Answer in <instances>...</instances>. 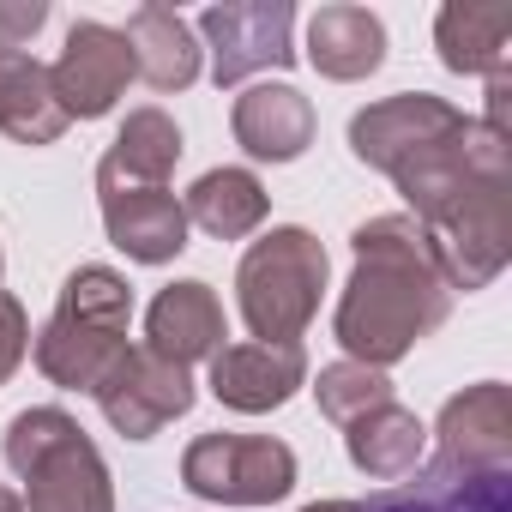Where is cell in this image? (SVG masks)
<instances>
[{"instance_id":"obj_26","label":"cell","mask_w":512,"mask_h":512,"mask_svg":"<svg viewBox=\"0 0 512 512\" xmlns=\"http://www.w3.org/2000/svg\"><path fill=\"white\" fill-rule=\"evenodd\" d=\"M308 512H350V506H338V500H326V506H308Z\"/></svg>"},{"instance_id":"obj_3","label":"cell","mask_w":512,"mask_h":512,"mask_svg":"<svg viewBox=\"0 0 512 512\" xmlns=\"http://www.w3.org/2000/svg\"><path fill=\"white\" fill-rule=\"evenodd\" d=\"M241 320L260 344H296L326 290V253L308 229H272L241 260Z\"/></svg>"},{"instance_id":"obj_4","label":"cell","mask_w":512,"mask_h":512,"mask_svg":"<svg viewBox=\"0 0 512 512\" xmlns=\"http://www.w3.org/2000/svg\"><path fill=\"white\" fill-rule=\"evenodd\" d=\"M7 464L31 482L25 512H109V470L61 410H25L7 434Z\"/></svg>"},{"instance_id":"obj_2","label":"cell","mask_w":512,"mask_h":512,"mask_svg":"<svg viewBox=\"0 0 512 512\" xmlns=\"http://www.w3.org/2000/svg\"><path fill=\"white\" fill-rule=\"evenodd\" d=\"M127 314H133V296L115 272H103V266L73 272L49 332L37 338V368L55 386H73V392L97 386L103 368L127 350Z\"/></svg>"},{"instance_id":"obj_14","label":"cell","mask_w":512,"mask_h":512,"mask_svg":"<svg viewBox=\"0 0 512 512\" xmlns=\"http://www.w3.org/2000/svg\"><path fill=\"white\" fill-rule=\"evenodd\" d=\"M350 512H506V470H452L434 464L410 488H386Z\"/></svg>"},{"instance_id":"obj_22","label":"cell","mask_w":512,"mask_h":512,"mask_svg":"<svg viewBox=\"0 0 512 512\" xmlns=\"http://www.w3.org/2000/svg\"><path fill=\"white\" fill-rule=\"evenodd\" d=\"M314 392H320V410H326L332 422H344V428H350L362 410H374V404L392 398L386 374H380V368H362V362H338V368H326Z\"/></svg>"},{"instance_id":"obj_16","label":"cell","mask_w":512,"mask_h":512,"mask_svg":"<svg viewBox=\"0 0 512 512\" xmlns=\"http://www.w3.org/2000/svg\"><path fill=\"white\" fill-rule=\"evenodd\" d=\"M127 55H133V73H145L151 91H181L199 79V49H193V31L169 13V7H139L121 31Z\"/></svg>"},{"instance_id":"obj_21","label":"cell","mask_w":512,"mask_h":512,"mask_svg":"<svg viewBox=\"0 0 512 512\" xmlns=\"http://www.w3.org/2000/svg\"><path fill=\"white\" fill-rule=\"evenodd\" d=\"M506 31H512V13L506 7H446L440 13L446 67H458V73H500Z\"/></svg>"},{"instance_id":"obj_20","label":"cell","mask_w":512,"mask_h":512,"mask_svg":"<svg viewBox=\"0 0 512 512\" xmlns=\"http://www.w3.org/2000/svg\"><path fill=\"white\" fill-rule=\"evenodd\" d=\"M175 157H181V133H175V121H169L163 109H139V115H127L115 151L103 157V175H115V181H139V187H163V175L175 169Z\"/></svg>"},{"instance_id":"obj_24","label":"cell","mask_w":512,"mask_h":512,"mask_svg":"<svg viewBox=\"0 0 512 512\" xmlns=\"http://www.w3.org/2000/svg\"><path fill=\"white\" fill-rule=\"evenodd\" d=\"M43 19H49L43 0H31V7H0V49H25L43 31Z\"/></svg>"},{"instance_id":"obj_23","label":"cell","mask_w":512,"mask_h":512,"mask_svg":"<svg viewBox=\"0 0 512 512\" xmlns=\"http://www.w3.org/2000/svg\"><path fill=\"white\" fill-rule=\"evenodd\" d=\"M25 350H31V326H25V308L0 290V386H7V374L25 362Z\"/></svg>"},{"instance_id":"obj_18","label":"cell","mask_w":512,"mask_h":512,"mask_svg":"<svg viewBox=\"0 0 512 512\" xmlns=\"http://www.w3.org/2000/svg\"><path fill=\"white\" fill-rule=\"evenodd\" d=\"M350 458H356L368 476L398 482V476H410L416 458H422V422L386 398V404H374V410H362V416L350 422Z\"/></svg>"},{"instance_id":"obj_9","label":"cell","mask_w":512,"mask_h":512,"mask_svg":"<svg viewBox=\"0 0 512 512\" xmlns=\"http://www.w3.org/2000/svg\"><path fill=\"white\" fill-rule=\"evenodd\" d=\"M97 187H103V223L121 253H133L145 266H163L187 247V211L169 187H139V181L121 187L103 169H97Z\"/></svg>"},{"instance_id":"obj_12","label":"cell","mask_w":512,"mask_h":512,"mask_svg":"<svg viewBox=\"0 0 512 512\" xmlns=\"http://www.w3.org/2000/svg\"><path fill=\"white\" fill-rule=\"evenodd\" d=\"M506 434L512 410L500 386H476L470 398H452L440 416V458L452 470H506Z\"/></svg>"},{"instance_id":"obj_1","label":"cell","mask_w":512,"mask_h":512,"mask_svg":"<svg viewBox=\"0 0 512 512\" xmlns=\"http://www.w3.org/2000/svg\"><path fill=\"white\" fill-rule=\"evenodd\" d=\"M440 320H446V278L428 253V235L410 217L362 223L356 229V278L338 308V344L362 368H386Z\"/></svg>"},{"instance_id":"obj_7","label":"cell","mask_w":512,"mask_h":512,"mask_svg":"<svg viewBox=\"0 0 512 512\" xmlns=\"http://www.w3.org/2000/svg\"><path fill=\"white\" fill-rule=\"evenodd\" d=\"M290 25L296 13L284 0H253V7H211L199 19V31L211 37V79L217 85H241L260 67H290Z\"/></svg>"},{"instance_id":"obj_17","label":"cell","mask_w":512,"mask_h":512,"mask_svg":"<svg viewBox=\"0 0 512 512\" xmlns=\"http://www.w3.org/2000/svg\"><path fill=\"white\" fill-rule=\"evenodd\" d=\"M308 61L326 79H362L386 61V31L368 7H320L308 25Z\"/></svg>"},{"instance_id":"obj_11","label":"cell","mask_w":512,"mask_h":512,"mask_svg":"<svg viewBox=\"0 0 512 512\" xmlns=\"http://www.w3.org/2000/svg\"><path fill=\"white\" fill-rule=\"evenodd\" d=\"M145 332H151V344H145L151 356L187 368L199 356H217V344H223V308H217L211 284H169L151 302Z\"/></svg>"},{"instance_id":"obj_15","label":"cell","mask_w":512,"mask_h":512,"mask_svg":"<svg viewBox=\"0 0 512 512\" xmlns=\"http://www.w3.org/2000/svg\"><path fill=\"white\" fill-rule=\"evenodd\" d=\"M67 127L49 67L31 61L25 49H0V133H13L19 145H49Z\"/></svg>"},{"instance_id":"obj_6","label":"cell","mask_w":512,"mask_h":512,"mask_svg":"<svg viewBox=\"0 0 512 512\" xmlns=\"http://www.w3.org/2000/svg\"><path fill=\"white\" fill-rule=\"evenodd\" d=\"M91 392H97L103 416H109L127 440H151L163 422H175V416L193 410V380H187V368H175V362H163V356H151V350H121V356L103 368V380H97Z\"/></svg>"},{"instance_id":"obj_10","label":"cell","mask_w":512,"mask_h":512,"mask_svg":"<svg viewBox=\"0 0 512 512\" xmlns=\"http://www.w3.org/2000/svg\"><path fill=\"white\" fill-rule=\"evenodd\" d=\"M308 374L302 344H223L211 356V392L229 410H278Z\"/></svg>"},{"instance_id":"obj_13","label":"cell","mask_w":512,"mask_h":512,"mask_svg":"<svg viewBox=\"0 0 512 512\" xmlns=\"http://www.w3.org/2000/svg\"><path fill=\"white\" fill-rule=\"evenodd\" d=\"M235 139L253 157L290 163L314 139V109H308V97L296 85H253V91L235 97Z\"/></svg>"},{"instance_id":"obj_8","label":"cell","mask_w":512,"mask_h":512,"mask_svg":"<svg viewBox=\"0 0 512 512\" xmlns=\"http://www.w3.org/2000/svg\"><path fill=\"white\" fill-rule=\"evenodd\" d=\"M133 79V55L121 43V31L109 25H73L67 31V55L49 67V85H55V103L61 115L73 121H91V115H109L115 97L127 91Z\"/></svg>"},{"instance_id":"obj_5","label":"cell","mask_w":512,"mask_h":512,"mask_svg":"<svg viewBox=\"0 0 512 512\" xmlns=\"http://www.w3.org/2000/svg\"><path fill=\"white\" fill-rule=\"evenodd\" d=\"M181 476L193 494L205 500H229V506H266L284 500L296 482V452L284 440L266 434H205L187 446Z\"/></svg>"},{"instance_id":"obj_19","label":"cell","mask_w":512,"mask_h":512,"mask_svg":"<svg viewBox=\"0 0 512 512\" xmlns=\"http://www.w3.org/2000/svg\"><path fill=\"white\" fill-rule=\"evenodd\" d=\"M181 211H187V223H199L205 235L235 241V235H247V229H260V217H266V187L253 181L247 169H211V175L193 181V193H187Z\"/></svg>"},{"instance_id":"obj_25","label":"cell","mask_w":512,"mask_h":512,"mask_svg":"<svg viewBox=\"0 0 512 512\" xmlns=\"http://www.w3.org/2000/svg\"><path fill=\"white\" fill-rule=\"evenodd\" d=\"M0 512H25V506H19V500H13L7 488H0Z\"/></svg>"}]
</instances>
